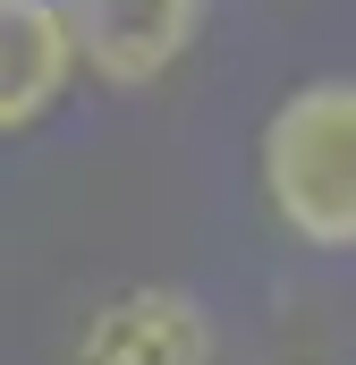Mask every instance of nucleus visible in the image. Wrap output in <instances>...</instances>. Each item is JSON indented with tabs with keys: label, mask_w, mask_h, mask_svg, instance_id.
Instances as JSON below:
<instances>
[{
	"label": "nucleus",
	"mask_w": 356,
	"mask_h": 365,
	"mask_svg": "<svg viewBox=\"0 0 356 365\" xmlns=\"http://www.w3.org/2000/svg\"><path fill=\"white\" fill-rule=\"evenodd\" d=\"M77 26V60L102 93H153L204 43L212 0H60Z\"/></svg>",
	"instance_id": "nucleus-3"
},
{
	"label": "nucleus",
	"mask_w": 356,
	"mask_h": 365,
	"mask_svg": "<svg viewBox=\"0 0 356 365\" xmlns=\"http://www.w3.org/2000/svg\"><path fill=\"white\" fill-rule=\"evenodd\" d=\"M271 230L305 255H356V77H305L255 128Z\"/></svg>",
	"instance_id": "nucleus-1"
},
{
	"label": "nucleus",
	"mask_w": 356,
	"mask_h": 365,
	"mask_svg": "<svg viewBox=\"0 0 356 365\" xmlns=\"http://www.w3.org/2000/svg\"><path fill=\"white\" fill-rule=\"evenodd\" d=\"M77 86H85V60H77L68 9L60 0H0V145L51 128Z\"/></svg>",
	"instance_id": "nucleus-4"
},
{
	"label": "nucleus",
	"mask_w": 356,
	"mask_h": 365,
	"mask_svg": "<svg viewBox=\"0 0 356 365\" xmlns=\"http://www.w3.org/2000/svg\"><path fill=\"white\" fill-rule=\"evenodd\" d=\"M68 365H221V323L187 280H127L85 306Z\"/></svg>",
	"instance_id": "nucleus-2"
}]
</instances>
